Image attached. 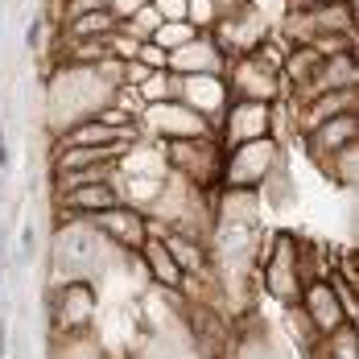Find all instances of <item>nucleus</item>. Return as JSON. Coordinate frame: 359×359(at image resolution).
I'll return each instance as SVG.
<instances>
[{
    "mask_svg": "<svg viewBox=\"0 0 359 359\" xmlns=\"http://www.w3.org/2000/svg\"><path fill=\"white\" fill-rule=\"evenodd\" d=\"M124 256L111 248L108 240L91 227V219H54V285L62 281H95L108 269H116Z\"/></svg>",
    "mask_w": 359,
    "mask_h": 359,
    "instance_id": "nucleus-1",
    "label": "nucleus"
},
{
    "mask_svg": "<svg viewBox=\"0 0 359 359\" xmlns=\"http://www.w3.org/2000/svg\"><path fill=\"white\" fill-rule=\"evenodd\" d=\"M116 87H108L95 67H71V62H58L50 74V91H46V111H50V133L62 137L67 128L91 120L95 111L111 104Z\"/></svg>",
    "mask_w": 359,
    "mask_h": 359,
    "instance_id": "nucleus-2",
    "label": "nucleus"
},
{
    "mask_svg": "<svg viewBox=\"0 0 359 359\" xmlns=\"http://www.w3.org/2000/svg\"><path fill=\"white\" fill-rule=\"evenodd\" d=\"M281 50H273V37L248 54V58H231L227 71H223V83H227V95L231 100H256V104H277L285 100V83H281Z\"/></svg>",
    "mask_w": 359,
    "mask_h": 359,
    "instance_id": "nucleus-3",
    "label": "nucleus"
},
{
    "mask_svg": "<svg viewBox=\"0 0 359 359\" xmlns=\"http://www.w3.org/2000/svg\"><path fill=\"white\" fill-rule=\"evenodd\" d=\"M161 144V157H165V170L174 178L190 182L194 190H219V170H223V144L219 137H190V141H157Z\"/></svg>",
    "mask_w": 359,
    "mask_h": 359,
    "instance_id": "nucleus-4",
    "label": "nucleus"
},
{
    "mask_svg": "<svg viewBox=\"0 0 359 359\" xmlns=\"http://www.w3.org/2000/svg\"><path fill=\"white\" fill-rule=\"evenodd\" d=\"M256 281L260 289L273 297V302H281V306H297V297H302V264H297V236L293 231H277L264 252H260V264H256Z\"/></svg>",
    "mask_w": 359,
    "mask_h": 359,
    "instance_id": "nucleus-5",
    "label": "nucleus"
},
{
    "mask_svg": "<svg viewBox=\"0 0 359 359\" xmlns=\"http://www.w3.org/2000/svg\"><path fill=\"white\" fill-rule=\"evenodd\" d=\"M281 141L260 137V141H244L223 149V170H219V190H260V182L269 178V170L281 161Z\"/></svg>",
    "mask_w": 359,
    "mask_h": 359,
    "instance_id": "nucleus-6",
    "label": "nucleus"
},
{
    "mask_svg": "<svg viewBox=\"0 0 359 359\" xmlns=\"http://www.w3.org/2000/svg\"><path fill=\"white\" fill-rule=\"evenodd\" d=\"M211 37H215V46L223 50L227 62H231V58H248V54H256V50L269 41V21H264L260 4L248 0V4H240V8L219 13V21L211 25Z\"/></svg>",
    "mask_w": 359,
    "mask_h": 359,
    "instance_id": "nucleus-7",
    "label": "nucleus"
},
{
    "mask_svg": "<svg viewBox=\"0 0 359 359\" xmlns=\"http://www.w3.org/2000/svg\"><path fill=\"white\" fill-rule=\"evenodd\" d=\"M273 133H277V104H256V100H227V108L215 124V137L223 149L260 141Z\"/></svg>",
    "mask_w": 359,
    "mask_h": 359,
    "instance_id": "nucleus-8",
    "label": "nucleus"
},
{
    "mask_svg": "<svg viewBox=\"0 0 359 359\" xmlns=\"http://www.w3.org/2000/svg\"><path fill=\"white\" fill-rule=\"evenodd\" d=\"M144 137L153 141H190V137H215V128L190 111L182 100H170V104H144L141 108V120H137Z\"/></svg>",
    "mask_w": 359,
    "mask_h": 359,
    "instance_id": "nucleus-9",
    "label": "nucleus"
},
{
    "mask_svg": "<svg viewBox=\"0 0 359 359\" xmlns=\"http://www.w3.org/2000/svg\"><path fill=\"white\" fill-rule=\"evenodd\" d=\"M46 310H50V330L54 334L91 330V318H95V285L91 281H62V285L50 289Z\"/></svg>",
    "mask_w": 359,
    "mask_h": 359,
    "instance_id": "nucleus-10",
    "label": "nucleus"
},
{
    "mask_svg": "<svg viewBox=\"0 0 359 359\" xmlns=\"http://www.w3.org/2000/svg\"><path fill=\"white\" fill-rule=\"evenodd\" d=\"M91 227H95L120 256H137L141 244L149 240V231H153L149 219H144V211L128 207V203H120V207H111V211H100V215L91 219Z\"/></svg>",
    "mask_w": 359,
    "mask_h": 359,
    "instance_id": "nucleus-11",
    "label": "nucleus"
},
{
    "mask_svg": "<svg viewBox=\"0 0 359 359\" xmlns=\"http://www.w3.org/2000/svg\"><path fill=\"white\" fill-rule=\"evenodd\" d=\"M297 310H302V318L310 323V330L323 339L330 330H339V326H347V314H343V306H339V297H334V289L330 281H310V285L302 289V297H297ZM355 326V323H351Z\"/></svg>",
    "mask_w": 359,
    "mask_h": 359,
    "instance_id": "nucleus-12",
    "label": "nucleus"
},
{
    "mask_svg": "<svg viewBox=\"0 0 359 359\" xmlns=\"http://www.w3.org/2000/svg\"><path fill=\"white\" fill-rule=\"evenodd\" d=\"M178 100H182L190 111H198V116H203V120L215 128L231 95H227V83H223V74H186V79H182Z\"/></svg>",
    "mask_w": 359,
    "mask_h": 359,
    "instance_id": "nucleus-13",
    "label": "nucleus"
},
{
    "mask_svg": "<svg viewBox=\"0 0 359 359\" xmlns=\"http://www.w3.org/2000/svg\"><path fill=\"white\" fill-rule=\"evenodd\" d=\"M54 207H62V215L54 219H95L100 211L120 207V194H116V182H87V186L54 194Z\"/></svg>",
    "mask_w": 359,
    "mask_h": 359,
    "instance_id": "nucleus-14",
    "label": "nucleus"
},
{
    "mask_svg": "<svg viewBox=\"0 0 359 359\" xmlns=\"http://www.w3.org/2000/svg\"><path fill=\"white\" fill-rule=\"evenodd\" d=\"M170 71L178 74V79H186V74H223L227 71V58L215 46V37L198 34L190 46H182V50L170 54Z\"/></svg>",
    "mask_w": 359,
    "mask_h": 359,
    "instance_id": "nucleus-15",
    "label": "nucleus"
},
{
    "mask_svg": "<svg viewBox=\"0 0 359 359\" xmlns=\"http://www.w3.org/2000/svg\"><path fill=\"white\" fill-rule=\"evenodd\" d=\"M355 137H359V120H355V111H351V116H334V120H326V124H318V128H310L302 141H306L310 161H314V165H323L330 153H339V149L355 144Z\"/></svg>",
    "mask_w": 359,
    "mask_h": 359,
    "instance_id": "nucleus-16",
    "label": "nucleus"
},
{
    "mask_svg": "<svg viewBox=\"0 0 359 359\" xmlns=\"http://www.w3.org/2000/svg\"><path fill=\"white\" fill-rule=\"evenodd\" d=\"M355 83H359L355 50H347V54H330V58H323V67H318L314 83H310V91H306L302 100H310V95H326V91H355ZM302 100H293V104H302Z\"/></svg>",
    "mask_w": 359,
    "mask_h": 359,
    "instance_id": "nucleus-17",
    "label": "nucleus"
},
{
    "mask_svg": "<svg viewBox=\"0 0 359 359\" xmlns=\"http://www.w3.org/2000/svg\"><path fill=\"white\" fill-rule=\"evenodd\" d=\"M141 264L149 269V277L157 281V289H165V293H182V285H186V277H182V269L174 264V256L165 252V244H161V236L157 231H149V240L141 244Z\"/></svg>",
    "mask_w": 359,
    "mask_h": 359,
    "instance_id": "nucleus-18",
    "label": "nucleus"
},
{
    "mask_svg": "<svg viewBox=\"0 0 359 359\" xmlns=\"http://www.w3.org/2000/svg\"><path fill=\"white\" fill-rule=\"evenodd\" d=\"M108 34H116V17L108 8H91V13H79L71 21H62L67 41H91V37H108Z\"/></svg>",
    "mask_w": 359,
    "mask_h": 359,
    "instance_id": "nucleus-19",
    "label": "nucleus"
},
{
    "mask_svg": "<svg viewBox=\"0 0 359 359\" xmlns=\"http://www.w3.org/2000/svg\"><path fill=\"white\" fill-rule=\"evenodd\" d=\"M256 198H264L269 207H289L293 203V174H289V157L281 153V161L269 170V178L260 182Z\"/></svg>",
    "mask_w": 359,
    "mask_h": 359,
    "instance_id": "nucleus-20",
    "label": "nucleus"
},
{
    "mask_svg": "<svg viewBox=\"0 0 359 359\" xmlns=\"http://www.w3.org/2000/svg\"><path fill=\"white\" fill-rule=\"evenodd\" d=\"M326 178H334L339 186H347V190H355V182H359V144H347V149H339V153H330L323 165Z\"/></svg>",
    "mask_w": 359,
    "mask_h": 359,
    "instance_id": "nucleus-21",
    "label": "nucleus"
},
{
    "mask_svg": "<svg viewBox=\"0 0 359 359\" xmlns=\"http://www.w3.org/2000/svg\"><path fill=\"white\" fill-rule=\"evenodd\" d=\"M178 91H182V79L174 71H153L137 87L141 104H170V100H178Z\"/></svg>",
    "mask_w": 359,
    "mask_h": 359,
    "instance_id": "nucleus-22",
    "label": "nucleus"
},
{
    "mask_svg": "<svg viewBox=\"0 0 359 359\" xmlns=\"http://www.w3.org/2000/svg\"><path fill=\"white\" fill-rule=\"evenodd\" d=\"M194 37H198V29H194L190 21H161V25H157V34L149 37V41H153V46H161L165 54H174V50H182V46H190Z\"/></svg>",
    "mask_w": 359,
    "mask_h": 359,
    "instance_id": "nucleus-23",
    "label": "nucleus"
},
{
    "mask_svg": "<svg viewBox=\"0 0 359 359\" xmlns=\"http://www.w3.org/2000/svg\"><path fill=\"white\" fill-rule=\"evenodd\" d=\"M50 34H62V29H58L46 13H41V17H34V21H29V29H25V50L41 58V54L50 50Z\"/></svg>",
    "mask_w": 359,
    "mask_h": 359,
    "instance_id": "nucleus-24",
    "label": "nucleus"
},
{
    "mask_svg": "<svg viewBox=\"0 0 359 359\" xmlns=\"http://www.w3.org/2000/svg\"><path fill=\"white\" fill-rule=\"evenodd\" d=\"M137 62H141L144 71H170V54H165L161 46H153V41H141Z\"/></svg>",
    "mask_w": 359,
    "mask_h": 359,
    "instance_id": "nucleus-25",
    "label": "nucleus"
},
{
    "mask_svg": "<svg viewBox=\"0 0 359 359\" xmlns=\"http://www.w3.org/2000/svg\"><path fill=\"white\" fill-rule=\"evenodd\" d=\"M161 21H186V0H153Z\"/></svg>",
    "mask_w": 359,
    "mask_h": 359,
    "instance_id": "nucleus-26",
    "label": "nucleus"
},
{
    "mask_svg": "<svg viewBox=\"0 0 359 359\" xmlns=\"http://www.w3.org/2000/svg\"><path fill=\"white\" fill-rule=\"evenodd\" d=\"M8 165H13V144H8V128L0 124V178L8 174Z\"/></svg>",
    "mask_w": 359,
    "mask_h": 359,
    "instance_id": "nucleus-27",
    "label": "nucleus"
},
{
    "mask_svg": "<svg viewBox=\"0 0 359 359\" xmlns=\"http://www.w3.org/2000/svg\"><path fill=\"white\" fill-rule=\"evenodd\" d=\"M4 351H8V318L0 314V355H4Z\"/></svg>",
    "mask_w": 359,
    "mask_h": 359,
    "instance_id": "nucleus-28",
    "label": "nucleus"
},
{
    "mask_svg": "<svg viewBox=\"0 0 359 359\" xmlns=\"http://www.w3.org/2000/svg\"><path fill=\"white\" fill-rule=\"evenodd\" d=\"M104 359H133V355H128V351H108Z\"/></svg>",
    "mask_w": 359,
    "mask_h": 359,
    "instance_id": "nucleus-29",
    "label": "nucleus"
},
{
    "mask_svg": "<svg viewBox=\"0 0 359 359\" xmlns=\"http://www.w3.org/2000/svg\"><path fill=\"white\" fill-rule=\"evenodd\" d=\"M0 359H4V355H0Z\"/></svg>",
    "mask_w": 359,
    "mask_h": 359,
    "instance_id": "nucleus-30",
    "label": "nucleus"
}]
</instances>
